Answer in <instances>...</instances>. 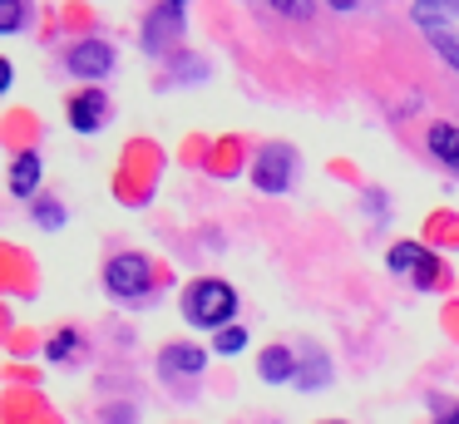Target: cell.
I'll return each instance as SVG.
<instances>
[{
    "label": "cell",
    "mask_w": 459,
    "mask_h": 424,
    "mask_svg": "<svg viewBox=\"0 0 459 424\" xmlns=\"http://www.w3.org/2000/svg\"><path fill=\"white\" fill-rule=\"evenodd\" d=\"M238 311V291H232L228 281H193L188 286V296H183V316H188L193 325H203V331H208V325H222L228 321V316Z\"/></svg>",
    "instance_id": "cell-1"
},
{
    "label": "cell",
    "mask_w": 459,
    "mask_h": 424,
    "mask_svg": "<svg viewBox=\"0 0 459 424\" xmlns=\"http://www.w3.org/2000/svg\"><path fill=\"white\" fill-rule=\"evenodd\" d=\"M257 187L262 193H287L291 183H297V148H287V143H267L257 153Z\"/></svg>",
    "instance_id": "cell-2"
},
{
    "label": "cell",
    "mask_w": 459,
    "mask_h": 424,
    "mask_svg": "<svg viewBox=\"0 0 459 424\" xmlns=\"http://www.w3.org/2000/svg\"><path fill=\"white\" fill-rule=\"evenodd\" d=\"M104 286H109L114 296H143L149 291V256L119 252L109 266H104Z\"/></svg>",
    "instance_id": "cell-3"
},
{
    "label": "cell",
    "mask_w": 459,
    "mask_h": 424,
    "mask_svg": "<svg viewBox=\"0 0 459 424\" xmlns=\"http://www.w3.org/2000/svg\"><path fill=\"white\" fill-rule=\"evenodd\" d=\"M104 118H109V94H104V89H84V94L70 99V124L80 128V134H94Z\"/></svg>",
    "instance_id": "cell-4"
},
{
    "label": "cell",
    "mask_w": 459,
    "mask_h": 424,
    "mask_svg": "<svg viewBox=\"0 0 459 424\" xmlns=\"http://www.w3.org/2000/svg\"><path fill=\"white\" fill-rule=\"evenodd\" d=\"M70 69L84 79H104L114 69V49L104 45V39H84V45L70 49Z\"/></svg>",
    "instance_id": "cell-5"
},
{
    "label": "cell",
    "mask_w": 459,
    "mask_h": 424,
    "mask_svg": "<svg viewBox=\"0 0 459 424\" xmlns=\"http://www.w3.org/2000/svg\"><path fill=\"white\" fill-rule=\"evenodd\" d=\"M203 365H208V350H198V345H163L159 350V370L169 375H198Z\"/></svg>",
    "instance_id": "cell-6"
},
{
    "label": "cell",
    "mask_w": 459,
    "mask_h": 424,
    "mask_svg": "<svg viewBox=\"0 0 459 424\" xmlns=\"http://www.w3.org/2000/svg\"><path fill=\"white\" fill-rule=\"evenodd\" d=\"M40 173H45L40 153H21V158L11 163V193H15V197H30L35 187H40Z\"/></svg>",
    "instance_id": "cell-7"
},
{
    "label": "cell",
    "mask_w": 459,
    "mask_h": 424,
    "mask_svg": "<svg viewBox=\"0 0 459 424\" xmlns=\"http://www.w3.org/2000/svg\"><path fill=\"white\" fill-rule=\"evenodd\" d=\"M262 380L267 385H287V380H297V360H291V350L287 345H272V350H262Z\"/></svg>",
    "instance_id": "cell-8"
},
{
    "label": "cell",
    "mask_w": 459,
    "mask_h": 424,
    "mask_svg": "<svg viewBox=\"0 0 459 424\" xmlns=\"http://www.w3.org/2000/svg\"><path fill=\"white\" fill-rule=\"evenodd\" d=\"M405 266H420V286H429V281H435V262L425 256V247L400 242L395 252H390V272H405Z\"/></svg>",
    "instance_id": "cell-9"
},
{
    "label": "cell",
    "mask_w": 459,
    "mask_h": 424,
    "mask_svg": "<svg viewBox=\"0 0 459 424\" xmlns=\"http://www.w3.org/2000/svg\"><path fill=\"white\" fill-rule=\"evenodd\" d=\"M429 148H435L445 163H455V153H459V128H455V124H435V128H429Z\"/></svg>",
    "instance_id": "cell-10"
},
{
    "label": "cell",
    "mask_w": 459,
    "mask_h": 424,
    "mask_svg": "<svg viewBox=\"0 0 459 424\" xmlns=\"http://www.w3.org/2000/svg\"><path fill=\"white\" fill-rule=\"evenodd\" d=\"M425 35H429V45H435L439 55H445V65H449V69H459V35H455V30H445V25H429Z\"/></svg>",
    "instance_id": "cell-11"
},
{
    "label": "cell",
    "mask_w": 459,
    "mask_h": 424,
    "mask_svg": "<svg viewBox=\"0 0 459 424\" xmlns=\"http://www.w3.org/2000/svg\"><path fill=\"white\" fill-rule=\"evenodd\" d=\"M420 25H435V20H449V15H459V0H420Z\"/></svg>",
    "instance_id": "cell-12"
},
{
    "label": "cell",
    "mask_w": 459,
    "mask_h": 424,
    "mask_svg": "<svg viewBox=\"0 0 459 424\" xmlns=\"http://www.w3.org/2000/svg\"><path fill=\"white\" fill-rule=\"evenodd\" d=\"M21 20H25L21 0H0V30H5V35H11V30H21Z\"/></svg>",
    "instance_id": "cell-13"
},
{
    "label": "cell",
    "mask_w": 459,
    "mask_h": 424,
    "mask_svg": "<svg viewBox=\"0 0 459 424\" xmlns=\"http://www.w3.org/2000/svg\"><path fill=\"white\" fill-rule=\"evenodd\" d=\"M242 345H247V331H242V325H238V331H222V335H218V350H222V355H238Z\"/></svg>",
    "instance_id": "cell-14"
},
{
    "label": "cell",
    "mask_w": 459,
    "mask_h": 424,
    "mask_svg": "<svg viewBox=\"0 0 459 424\" xmlns=\"http://www.w3.org/2000/svg\"><path fill=\"white\" fill-rule=\"evenodd\" d=\"M277 10H287V15H311V0H272Z\"/></svg>",
    "instance_id": "cell-15"
},
{
    "label": "cell",
    "mask_w": 459,
    "mask_h": 424,
    "mask_svg": "<svg viewBox=\"0 0 459 424\" xmlns=\"http://www.w3.org/2000/svg\"><path fill=\"white\" fill-rule=\"evenodd\" d=\"M70 345H74V335H60V341H50V355H55V360H60V355L70 350Z\"/></svg>",
    "instance_id": "cell-16"
},
{
    "label": "cell",
    "mask_w": 459,
    "mask_h": 424,
    "mask_svg": "<svg viewBox=\"0 0 459 424\" xmlns=\"http://www.w3.org/2000/svg\"><path fill=\"white\" fill-rule=\"evenodd\" d=\"M435 424H459V404H449V410L445 414H439V420Z\"/></svg>",
    "instance_id": "cell-17"
},
{
    "label": "cell",
    "mask_w": 459,
    "mask_h": 424,
    "mask_svg": "<svg viewBox=\"0 0 459 424\" xmlns=\"http://www.w3.org/2000/svg\"><path fill=\"white\" fill-rule=\"evenodd\" d=\"M331 5H336V10H356L360 0H331Z\"/></svg>",
    "instance_id": "cell-18"
},
{
    "label": "cell",
    "mask_w": 459,
    "mask_h": 424,
    "mask_svg": "<svg viewBox=\"0 0 459 424\" xmlns=\"http://www.w3.org/2000/svg\"><path fill=\"white\" fill-rule=\"evenodd\" d=\"M173 5H178V10H183V0H173Z\"/></svg>",
    "instance_id": "cell-19"
},
{
    "label": "cell",
    "mask_w": 459,
    "mask_h": 424,
    "mask_svg": "<svg viewBox=\"0 0 459 424\" xmlns=\"http://www.w3.org/2000/svg\"><path fill=\"white\" fill-rule=\"evenodd\" d=\"M455 168H459V153H455Z\"/></svg>",
    "instance_id": "cell-20"
}]
</instances>
